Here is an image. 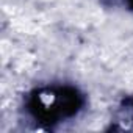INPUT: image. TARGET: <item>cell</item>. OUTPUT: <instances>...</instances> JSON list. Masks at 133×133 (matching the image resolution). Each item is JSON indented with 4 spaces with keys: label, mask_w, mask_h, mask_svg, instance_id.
Instances as JSON below:
<instances>
[{
    "label": "cell",
    "mask_w": 133,
    "mask_h": 133,
    "mask_svg": "<svg viewBox=\"0 0 133 133\" xmlns=\"http://www.w3.org/2000/svg\"><path fill=\"white\" fill-rule=\"evenodd\" d=\"M82 107L83 97L72 86L41 88L36 89L28 100V110L36 122L49 127L74 117Z\"/></svg>",
    "instance_id": "obj_1"
}]
</instances>
